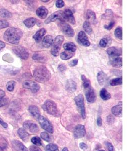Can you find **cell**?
<instances>
[{
    "label": "cell",
    "mask_w": 135,
    "mask_h": 151,
    "mask_svg": "<svg viewBox=\"0 0 135 151\" xmlns=\"http://www.w3.org/2000/svg\"><path fill=\"white\" fill-rule=\"evenodd\" d=\"M109 40L106 38H102V40H101L100 41V45L101 47H106L107 46L108 43H109Z\"/></svg>",
    "instance_id": "obj_42"
},
{
    "label": "cell",
    "mask_w": 135,
    "mask_h": 151,
    "mask_svg": "<svg viewBox=\"0 0 135 151\" xmlns=\"http://www.w3.org/2000/svg\"><path fill=\"white\" fill-rule=\"evenodd\" d=\"M12 14L8 11L4 9H0V17L4 18H9L11 17Z\"/></svg>",
    "instance_id": "obj_33"
},
{
    "label": "cell",
    "mask_w": 135,
    "mask_h": 151,
    "mask_svg": "<svg viewBox=\"0 0 135 151\" xmlns=\"http://www.w3.org/2000/svg\"><path fill=\"white\" fill-rule=\"evenodd\" d=\"M37 22V20L35 18L31 17L26 19L24 21V25L28 28L33 27Z\"/></svg>",
    "instance_id": "obj_29"
},
{
    "label": "cell",
    "mask_w": 135,
    "mask_h": 151,
    "mask_svg": "<svg viewBox=\"0 0 135 151\" xmlns=\"http://www.w3.org/2000/svg\"><path fill=\"white\" fill-rule=\"evenodd\" d=\"M110 64L113 67L115 68H120L123 65V60L120 57H116L114 58H111Z\"/></svg>",
    "instance_id": "obj_28"
},
{
    "label": "cell",
    "mask_w": 135,
    "mask_h": 151,
    "mask_svg": "<svg viewBox=\"0 0 135 151\" xmlns=\"http://www.w3.org/2000/svg\"><path fill=\"white\" fill-rule=\"evenodd\" d=\"M78 63V60L77 59H75L69 62V65L70 67H75V65H77Z\"/></svg>",
    "instance_id": "obj_51"
},
{
    "label": "cell",
    "mask_w": 135,
    "mask_h": 151,
    "mask_svg": "<svg viewBox=\"0 0 135 151\" xmlns=\"http://www.w3.org/2000/svg\"><path fill=\"white\" fill-rule=\"evenodd\" d=\"M73 134H74V137L76 139H81L84 137L86 134L85 126L81 124L76 125L74 129Z\"/></svg>",
    "instance_id": "obj_14"
},
{
    "label": "cell",
    "mask_w": 135,
    "mask_h": 151,
    "mask_svg": "<svg viewBox=\"0 0 135 151\" xmlns=\"http://www.w3.org/2000/svg\"><path fill=\"white\" fill-rule=\"evenodd\" d=\"M58 26L64 35L69 37H73L74 36L75 31L69 24L65 22L64 21L59 20Z\"/></svg>",
    "instance_id": "obj_8"
},
{
    "label": "cell",
    "mask_w": 135,
    "mask_h": 151,
    "mask_svg": "<svg viewBox=\"0 0 135 151\" xmlns=\"http://www.w3.org/2000/svg\"><path fill=\"white\" fill-rule=\"evenodd\" d=\"M80 147L81 149L86 150L88 148V146L84 142H81L80 144Z\"/></svg>",
    "instance_id": "obj_52"
},
{
    "label": "cell",
    "mask_w": 135,
    "mask_h": 151,
    "mask_svg": "<svg viewBox=\"0 0 135 151\" xmlns=\"http://www.w3.org/2000/svg\"><path fill=\"white\" fill-rule=\"evenodd\" d=\"M114 24H115V22H114V21H111V22L109 23L108 25H104V28L108 30H110L112 29V28L114 26Z\"/></svg>",
    "instance_id": "obj_45"
},
{
    "label": "cell",
    "mask_w": 135,
    "mask_h": 151,
    "mask_svg": "<svg viewBox=\"0 0 135 151\" xmlns=\"http://www.w3.org/2000/svg\"><path fill=\"white\" fill-rule=\"evenodd\" d=\"M101 98L104 100H108L111 98V94L105 89H102L100 93Z\"/></svg>",
    "instance_id": "obj_30"
},
{
    "label": "cell",
    "mask_w": 135,
    "mask_h": 151,
    "mask_svg": "<svg viewBox=\"0 0 135 151\" xmlns=\"http://www.w3.org/2000/svg\"><path fill=\"white\" fill-rule=\"evenodd\" d=\"M13 52L18 57L22 60H26L29 57V52L24 47L19 46L13 48Z\"/></svg>",
    "instance_id": "obj_9"
},
{
    "label": "cell",
    "mask_w": 135,
    "mask_h": 151,
    "mask_svg": "<svg viewBox=\"0 0 135 151\" xmlns=\"http://www.w3.org/2000/svg\"><path fill=\"white\" fill-rule=\"evenodd\" d=\"M5 47V44L3 42L0 41V50H2V48H4Z\"/></svg>",
    "instance_id": "obj_56"
},
{
    "label": "cell",
    "mask_w": 135,
    "mask_h": 151,
    "mask_svg": "<svg viewBox=\"0 0 135 151\" xmlns=\"http://www.w3.org/2000/svg\"><path fill=\"white\" fill-rule=\"evenodd\" d=\"M78 41L81 45L85 47H89L90 45V42L89 41L87 35L83 31H80L78 33Z\"/></svg>",
    "instance_id": "obj_15"
},
{
    "label": "cell",
    "mask_w": 135,
    "mask_h": 151,
    "mask_svg": "<svg viewBox=\"0 0 135 151\" xmlns=\"http://www.w3.org/2000/svg\"><path fill=\"white\" fill-rule=\"evenodd\" d=\"M56 6L57 8H62L64 6V3L63 1H57L56 2Z\"/></svg>",
    "instance_id": "obj_47"
},
{
    "label": "cell",
    "mask_w": 135,
    "mask_h": 151,
    "mask_svg": "<svg viewBox=\"0 0 135 151\" xmlns=\"http://www.w3.org/2000/svg\"><path fill=\"white\" fill-rule=\"evenodd\" d=\"M64 40V36L62 35H58L55 38L54 41H53L51 52L54 57H57L58 55L61 45L62 44Z\"/></svg>",
    "instance_id": "obj_5"
},
{
    "label": "cell",
    "mask_w": 135,
    "mask_h": 151,
    "mask_svg": "<svg viewBox=\"0 0 135 151\" xmlns=\"http://www.w3.org/2000/svg\"><path fill=\"white\" fill-rule=\"evenodd\" d=\"M75 101L77 106L80 109L82 119H85L86 117V112L83 95L81 94L78 95L75 97Z\"/></svg>",
    "instance_id": "obj_6"
},
{
    "label": "cell",
    "mask_w": 135,
    "mask_h": 151,
    "mask_svg": "<svg viewBox=\"0 0 135 151\" xmlns=\"http://www.w3.org/2000/svg\"><path fill=\"white\" fill-rule=\"evenodd\" d=\"M43 108L49 114L54 116H59L60 113L57 108V105L52 100H48L46 101L43 105Z\"/></svg>",
    "instance_id": "obj_4"
},
{
    "label": "cell",
    "mask_w": 135,
    "mask_h": 151,
    "mask_svg": "<svg viewBox=\"0 0 135 151\" xmlns=\"http://www.w3.org/2000/svg\"><path fill=\"white\" fill-rule=\"evenodd\" d=\"M74 55H75V53L66 51V52H63L62 53H61L60 57L63 60H68L70 58H72L73 57Z\"/></svg>",
    "instance_id": "obj_31"
},
{
    "label": "cell",
    "mask_w": 135,
    "mask_h": 151,
    "mask_svg": "<svg viewBox=\"0 0 135 151\" xmlns=\"http://www.w3.org/2000/svg\"><path fill=\"white\" fill-rule=\"evenodd\" d=\"M81 79L83 82V87L87 101L89 103H94L96 100L97 97L95 91L91 85V81L84 75H81Z\"/></svg>",
    "instance_id": "obj_2"
},
{
    "label": "cell",
    "mask_w": 135,
    "mask_h": 151,
    "mask_svg": "<svg viewBox=\"0 0 135 151\" xmlns=\"http://www.w3.org/2000/svg\"><path fill=\"white\" fill-rule=\"evenodd\" d=\"M30 151H42L39 147L36 146H31L30 147Z\"/></svg>",
    "instance_id": "obj_49"
},
{
    "label": "cell",
    "mask_w": 135,
    "mask_h": 151,
    "mask_svg": "<svg viewBox=\"0 0 135 151\" xmlns=\"http://www.w3.org/2000/svg\"><path fill=\"white\" fill-rule=\"evenodd\" d=\"M53 42V38L51 35H47L44 38L42 44L45 48H49Z\"/></svg>",
    "instance_id": "obj_25"
},
{
    "label": "cell",
    "mask_w": 135,
    "mask_h": 151,
    "mask_svg": "<svg viewBox=\"0 0 135 151\" xmlns=\"http://www.w3.org/2000/svg\"><path fill=\"white\" fill-rule=\"evenodd\" d=\"M46 151H59L58 147L54 144H49L46 147Z\"/></svg>",
    "instance_id": "obj_36"
},
{
    "label": "cell",
    "mask_w": 135,
    "mask_h": 151,
    "mask_svg": "<svg viewBox=\"0 0 135 151\" xmlns=\"http://www.w3.org/2000/svg\"><path fill=\"white\" fill-rule=\"evenodd\" d=\"M63 48L67 52H71L75 53L76 51V47L75 43L73 42H67L63 45Z\"/></svg>",
    "instance_id": "obj_27"
},
{
    "label": "cell",
    "mask_w": 135,
    "mask_h": 151,
    "mask_svg": "<svg viewBox=\"0 0 135 151\" xmlns=\"http://www.w3.org/2000/svg\"><path fill=\"white\" fill-rule=\"evenodd\" d=\"M28 110L31 115L36 119H38V117L41 116L40 109L36 106L35 105L30 106L28 108Z\"/></svg>",
    "instance_id": "obj_24"
},
{
    "label": "cell",
    "mask_w": 135,
    "mask_h": 151,
    "mask_svg": "<svg viewBox=\"0 0 135 151\" xmlns=\"http://www.w3.org/2000/svg\"><path fill=\"white\" fill-rule=\"evenodd\" d=\"M23 33L20 29L16 28H10L6 31L4 38L7 42L17 45L22 37Z\"/></svg>",
    "instance_id": "obj_1"
},
{
    "label": "cell",
    "mask_w": 135,
    "mask_h": 151,
    "mask_svg": "<svg viewBox=\"0 0 135 151\" xmlns=\"http://www.w3.org/2000/svg\"><path fill=\"white\" fill-rule=\"evenodd\" d=\"M97 124H98V125L99 126V127H100V126L102 125V119H101V117H98L97 120Z\"/></svg>",
    "instance_id": "obj_53"
},
{
    "label": "cell",
    "mask_w": 135,
    "mask_h": 151,
    "mask_svg": "<svg viewBox=\"0 0 135 151\" xmlns=\"http://www.w3.org/2000/svg\"><path fill=\"white\" fill-rule=\"evenodd\" d=\"M83 28L84 30L88 34H91L93 31L92 27L91 26L90 23L87 21H85V22L83 23Z\"/></svg>",
    "instance_id": "obj_37"
},
{
    "label": "cell",
    "mask_w": 135,
    "mask_h": 151,
    "mask_svg": "<svg viewBox=\"0 0 135 151\" xmlns=\"http://www.w3.org/2000/svg\"><path fill=\"white\" fill-rule=\"evenodd\" d=\"M62 21H68L71 24H75V18L73 14L72 11L69 9H65L62 13Z\"/></svg>",
    "instance_id": "obj_11"
},
{
    "label": "cell",
    "mask_w": 135,
    "mask_h": 151,
    "mask_svg": "<svg viewBox=\"0 0 135 151\" xmlns=\"http://www.w3.org/2000/svg\"><path fill=\"white\" fill-rule=\"evenodd\" d=\"M38 122L40 123V125L43 129L50 134H53L54 132V129L53 127V125L49 120L43 116H40L38 119Z\"/></svg>",
    "instance_id": "obj_7"
},
{
    "label": "cell",
    "mask_w": 135,
    "mask_h": 151,
    "mask_svg": "<svg viewBox=\"0 0 135 151\" xmlns=\"http://www.w3.org/2000/svg\"><path fill=\"white\" fill-rule=\"evenodd\" d=\"M23 87L29 89L34 93L37 92L39 91L40 89V86L37 83L33 81H25L23 82L22 84Z\"/></svg>",
    "instance_id": "obj_10"
},
{
    "label": "cell",
    "mask_w": 135,
    "mask_h": 151,
    "mask_svg": "<svg viewBox=\"0 0 135 151\" xmlns=\"http://www.w3.org/2000/svg\"><path fill=\"white\" fill-rule=\"evenodd\" d=\"M33 76L36 81L39 82L45 83L50 79L51 74L47 67L44 65H40L35 69Z\"/></svg>",
    "instance_id": "obj_3"
},
{
    "label": "cell",
    "mask_w": 135,
    "mask_h": 151,
    "mask_svg": "<svg viewBox=\"0 0 135 151\" xmlns=\"http://www.w3.org/2000/svg\"><path fill=\"white\" fill-rule=\"evenodd\" d=\"M5 95V92L2 89H0V98H4Z\"/></svg>",
    "instance_id": "obj_55"
},
{
    "label": "cell",
    "mask_w": 135,
    "mask_h": 151,
    "mask_svg": "<svg viewBox=\"0 0 135 151\" xmlns=\"http://www.w3.org/2000/svg\"><path fill=\"white\" fill-rule=\"evenodd\" d=\"M23 127L26 130L30 131V132L33 134L37 133L39 131L38 125L35 122L30 120H28L24 122Z\"/></svg>",
    "instance_id": "obj_12"
},
{
    "label": "cell",
    "mask_w": 135,
    "mask_h": 151,
    "mask_svg": "<svg viewBox=\"0 0 135 151\" xmlns=\"http://www.w3.org/2000/svg\"><path fill=\"white\" fill-rule=\"evenodd\" d=\"M86 17L88 22L90 24H96L97 23V19L96 14L91 10H88L86 15Z\"/></svg>",
    "instance_id": "obj_17"
},
{
    "label": "cell",
    "mask_w": 135,
    "mask_h": 151,
    "mask_svg": "<svg viewBox=\"0 0 135 151\" xmlns=\"http://www.w3.org/2000/svg\"><path fill=\"white\" fill-rule=\"evenodd\" d=\"M105 151V150H99V151Z\"/></svg>",
    "instance_id": "obj_60"
},
{
    "label": "cell",
    "mask_w": 135,
    "mask_h": 151,
    "mask_svg": "<svg viewBox=\"0 0 135 151\" xmlns=\"http://www.w3.org/2000/svg\"><path fill=\"white\" fill-rule=\"evenodd\" d=\"M66 89L69 92L73 93L75 91L77 88V85L75 81H73V80H68L67 81L65 85Z\"/></svg>",
    "instance_id": "obj_20"
},
{
    "label": "cell",
    "mask_w": 135,
    "mask_h": 151,
    "mask_svg": "<svg viewBox=\"0 0 135 151\" xmlns=\"http://www.w3.org/2000/svg\"><path fill=\"white\" fill-rule=\"evenodd\" d=\"M0 124H1L4 128H7L8 127V124L5 122H4L1 119H0Z\"/></svg>",
    "instance_id": "obj_54"
},
{
    "label": "cell",
    "mask_w": 135,
    "mask_h": 151,
    "mask_svg": "<svg viewBox=\"0 0 135 151\" xmlns=\"http://www.w3.org/2000/svg\"><path fill=\"white\" fill-rule=\"evenodd\" d=\"M123 84V78L122 77L117 78L115 79H113L110 81V84L111 86H118Z\"/></svg>",
    "instance_id": "obj_34"
},
{
    "label": "cell",
    "mask_w": 135,
    "mask_h": 151,
    "mask_svg": "<svg viewBox=\"0 0 135 151\" xmlns=\"http://www.w3.org/2000/svg\"><path fill=\"white\" fill-rule=\"evenodd\" d=\"M15 85L16 82L15 81H9L7 83V85H6V88L8 91L12 92L14 90V87L15 86Z\"/></svg>",
    "instance_id": "obj_39"
},
{
    "label": "cell",
    "mask_w": 135,
    "mask_h": 151,
    "mask_svg": "<svg viewBox=\"0 0 135 151\" xmlns=\"http://www.w3.org/2000/svg\"><path fill=\"white\" fill-rule=\"evenodd\" d=\"M62 151H68V148L65 147V148H63V149L62 150Z\"/></svg>",
    "instance_id": "obj_57"
},
{
    "label": "cell",
    "mask_w": 135,
    "mask_h": 151,
    "mask_svg": "<svg viewBox=\"0 0 135 151\" xmlns=\"http://www.w3.org/2000/svg\"><path fill=\"white\" fill-rule=\"evenodd\" d=\"M9 23L5 20H0V29L7 27L9 26Z\"/></svg>",
    "instance_id": "obj_43"
},
{
    "label": "cell",
    "mask_w": 135,
    "mask_h": 151,
    "mask_svg": "<svg viewBox=\"0 0 135 151\" xmlns=\"http://www.w3.org/2000/svg\"><path fill=\"white\" fill-rule=\"evenodd\" d=\"M105 145L107 148L108 151H114V147L111 142H106Z\"/></svg>",
    "instance_id": "obj_46"
},
{
    "label": "cell",
    "mask_w": 135,
    "mask_h": 151,
    "mask_svg": "<svg viewBox=\"0 0 135 151\" xmlns=\"http://www.w3.org/2000/svg\"><path fill=\"white\" fill-rule=\"evenodd\" d=\"M123 107V103L121 101L118 102V104L116 106L113 107L111 109L113 114L118 117L122 116V115H123V113H122L123 107Z\"/></svg>",
    "instance_id": "obj_18"
},
{
    "label": "cell",
    "mask_w": 135,
    "mask_h": 151,
    "mask_svg": "<svg viewBox=\"0 0 135 151\" xmlns=\"http://www.w3.org/2000/svg\"><path fill=\"white\" fill-rule=\"evenodd\" d=\"M13 148L16 151H28L25 146L22 142L18 141H13L12 142Z\"/></svg>",
    "instance_id": "obj_19"
},
{
    "label": "cell",
    "mask_w": 135,
    "mask_h": 151,
    "mask_svg": "<svg viewBox=\"0 0 135 151\" xmlns=\"http://www.w3.org/2000/svg\"><path fill=\"white\" fill-rule=\"evenodd\" d=\"M42 1V2H45V3H46V2H49V0H48V1H43H43Z\"/></svg>",
    "instance_id": "obj_58"
},
{
    "label": "cell",
    "mask_w": 135,
    "mask_h": 151,
    "mask_svg": "<svg viewBox=\"0 0 135 151\" xmlns=\"http://www.w3.org/2000/svg\"><path fill=\"white\" fill-rule=\"evenodd\" d=\"M62 11H58L54 12L51 14L45 21L46 24H48L52 22H55L57 20L62 21Z\"/></svg>",
    "instance_id": "obj_13"
},
{
    "label": "cell",
    "mask_w": 135,
    "mask_h": 151,
    "mask_svg": "<svg viewBox=\"0 0 135 151\" xmlns=\"http://www.w3.org/2000/svg\"><path fill=\"white\" fill-rule=\"evenodd\" d=\"M36 14L40 18L45 19L48 14V10L46 7L41 6L36 10Z\"/></svg>",
    "instance_id": "obj_21"
},
{
    "label": "cell",
    "mask_w": 135,
    "mask_h": 151,
    "mask_svg": "<svg viewBox=\"0 0 135 151\" xmlns=\"http://www.w3.org/2000/svg\"><path fill=\"white\" fill-rule=\"evenodd\" d=\"M107 121L108 123L109 124H113L115 121V119L114 117L111 116V115H109L107 117Z\"/></svg>",
    "instance_id": "obj_48"
},
{
    "label": "cell",
    "mask_w": 135,
    "mask_h": 151,
    "mask_svg": "<svg viewBox=\"0 0 135 151\" xmlns=\"http://www.w3.org/2000/svg\"><path fill=\"white\" fill-rule=\"evenodd\" d=\"M58 69L60 72H64L66 70L67 68H66V65H65L64 64H60L58 65Z\"/></svg>",
    "instance_id": "obj_50"
},
{
    "label": "cell",
    "mask_w": 135,
    "mask_h": 151,
    "mask_svg": "<svg viewBox=\"0 0 135 151\" xmlns=\"http://www.w3.org/2000/svg\"><path fill=\"white\" fill-rule=\"evenodd\" d=\"M41 137L42 139L47 142H50L51 141L50 136H49V134L47 132H42L41 134Z\"/></svg>",
    "instance_id": "obj_41"
},
{
    "label": "cell",
    "mask_w": 135,
    "mask_h": 151,
    "mask_svg": "<svg viewBox=\"0 0 135 151\" xmlns=\"http://www.w3.org/2000/svg\"><path fill=\"white\" fill-rule=\"evenodd\" d=\"M0 151H4L3 148H2L1 147H0Z\"/></svg>",
    "instance_id": "obj_59"
},
{
    "label": "cell",
    "mask_w": 135,
    "mask_h": 151,
    "mask_svg": "<svg viewBox=\"0 0 135 151\" xmlns=\"http://www.w3.org/2000/svg\"><path fill=\"white\" fill-rule=\"evenodd\" d=\"M8 103V100L7 98H0V107L4 106Z\"/></svg>",
    "instance_id": "obj_44"
},
{
    "label": "cell",
    "mask_w": 135,
    "mask_h": 151,
    "mask_svg": "<svg viewBox=\"0 0 135 151\" xmlns=\"http://www.w3.org/2000/svg\"><path fill=\"white\" fill-rule=\"evenodd\" d=\"M47 32L45 28H41L37 31L35 35L33 36V38L35 40L36 42H39L45 34Z\"/></svg>",
    "instance_id": "obj_22"
},
{
    "label": "cell",
    "mask_w": 135,
    "mask_h": 151,
    "mask_svg": "<svg viewBox=\"0 0 135 151\" xmlns=\"http://www.w3.org/2000/svg\"><path fill=\"white\" fill-rule=\"evenodd\" d=\"M18 134L19 137L24 142H27L29 139L30 134L24 129L20 128L18 130Z\"/></svg>",
    "instance_id": "obj_26"
},
{
    "label": "cell",
    "mask_w": 135,
    "mask_h": 151,
    "mask_svg": "<svg viewBox=\"0 0 135 151\" xmlns=\"http://www.w3.org/2000/svg\"><path fill=\"white\" fill-rule=\"evenodd\" d=\"M31 142L36 146H41L42 145L41 139L38 137H34L31 139Z\"/></svg>",
    "instance_id": "obj_40"
},
{
    "label": "cell",
    "mask_w": 135,
    "mask_h": 151,
    "mask_svg": "<svg viewBox=\"0 0 135 151\" xmlns=\"http://www.w3.org/2000/svg\"><path fill=\"white\" fill-rule=\"evenodd\" d=\"M97 78L98 82L100 85L103 86L105 84L106 82L107 81V77L103 72L100 71L97 74Z\"/></svg>",
    "instance_id": "obj_23"
},
{
    "label": "cell",
    "mask_w": 135,
    "mask_h": 151,
    "mask_svg": "<svg viewBox=\"0 0 135 151\" xmlns=\"http://www.w3.org/2000/svg\"><path fill=\"white\" fill-rule=\"evenodd\" d=\"M33 60L37 62L45 63L47 61V58L44 55L39 54V53H35L33 56Z\"/></svg>",
    "instance_id": "obj_32"
},
{
    "label": "cell",
    "mask_w": 135,
    "mask_h": 151,
    "mask_svg": "<svg viewBox=\"0 0 135 151\" xmlns=\"http://www.w3.org/2000/svg\"><path fill=\"white\" fill-rule=\"evenodd\" d=\"M107 53L111 58H114L116 57H120V55H122V50L121 49L111 47H109L107 50Z\"/></svg>",
    "instance_id": "obj_16"
},
{
    "label": "cell",
    "mask_w": 135,
    "mask_h": 151,
    "mask_svg": "<svg viewBox=\"0 0 135 151\" xmlns=\"http://www.w3.org/2000/svg\"><path fill=\"white\" fill-rule=\"evenodd\" d=\"M114 35L118 39L122 40L123 38V30L121 27H118L116 28L115 30L114 31Z\"/></svg>",
    "instance_id": "obj_35"
},
{
    "label": "cell",
    "mask_w": 135,
    "mask_h": 151,
    "mask_svg": "<svg viewBox=\"0 0 135 151\" xmlns=\"http://www.w3.org/2000/svg\"><path fill=\"white\" fill-rule=\"evenodd\" d=\"M113 13L110 9L106 10L105 13L102 15V17L105 19H110L113 17Z\"/></svg>",
    "instance_id": "obj_38"
}]
</instances>
